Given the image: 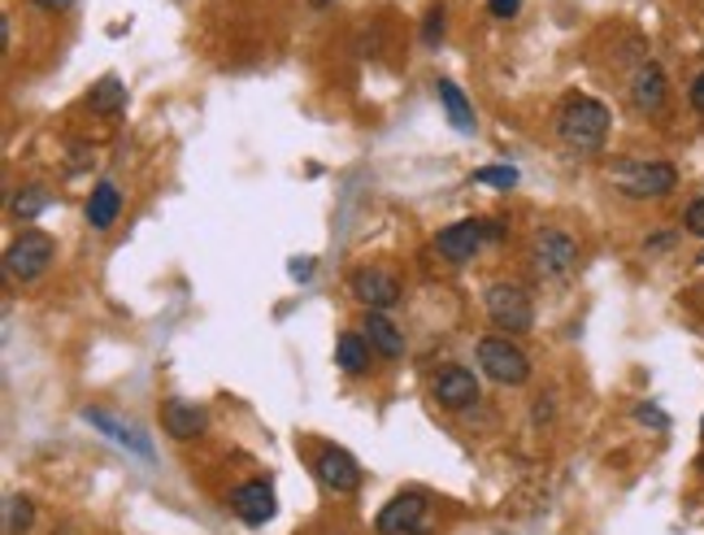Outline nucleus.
Instances as JSON below:
<instances>
[{"label": "nucleus", "instance_id": "nucleus-19", "mask_svg": "<svg viewBox=\"0 0 704 535\" xmlns=\"http://www.w3.org/2000/svg\"><path fill=\"white\" fill-rule=\"evenodd\" d=\"M335 366H340L344 374H365V370H370V344H365V335L344 331L340 344H335Z\"/></svg>", "mask_w": 704, "mask_h": 535}, {"label": "nucleus", "instance_id": "nucleus-11", "mask_svg": "<svg viewBox=\"0 0 704 535\" xmlns=\"http://www.w3.org/2000/svg\"><path fill=\"white\" fill-rule=\"evenodd\" d=\"M84 422L96 427L105 440H114L118 448H127L135 457H144V461H153V445H148V436L131 427V422H123L118 414H109V409H84Z\"/></svg>", "mask_w": 704, "mask_h": 535}, {"label": "nucleus", "instance_id": "nucleus-8", "mask_svg": "<svg viewBox=\"0 0 704 535\" xmlns=\"http://www.w3.org/2000/svg\"><path fill=\"white\" fill-rule=\"evenodd\" d=\"M374 527H379V535L427 532V496H422V492H400V496H392V500L379 509Z\"/></svg>", "mask_w": 704, "mask_h": 535}, {"label": "nucleus", "instance_id": "nucleus-7", "mask_svg": "<svg viewBox=\"0 0 704 535\" xmlns=\"http://www.w3.org/2000/svg\"><path fill=\"white\" fill-rule=\"evenodd\" d=\"M349 292L370 313H383V310H392V305L400 301V279L392 274V270H383V266H361V270H352Z\"/></svg>", "mask_w": 704, "mask_h": 535}, {"label": "nucleus", "instance_id": "nucleus-30", "mask_svg": "<svg viewBox=\"0 0 704 535\" xmlns=\"http://www.w3.org/2000/svg\"><path fill=\"white\" fill-rule=\"evenodd\" d=\"M644 249H648V253H665V249H674V235H653Z\"/></svg>", "mask_w": 704, "mask_h": 535}, {"label": "nucleus", "instance_id": "nucleus-13", "mask_svg": "<svg viewBox=\"0 0 704 535\" xmlns=\"http://www.w3.org/2000/svg\"><path fill=\"white\" fill-rule=\"evenodd\" d=\"M231 509H235V518L239 523H248V527H265L270 518H274V488L270 484H239V488L231 492Z\"/></svg>", "mask_w": 704, "mask_h": 535}, {"label": "nucleus", "instance_id": "nucleus-33", "mask_svg": "<svg viewBox=\"0 0 704 535\" xmlns=\"http://www.w3.org/2000/svg\"><path fill=\"white\" fill-rule=\"evenodd\" d=\"M701 470H704V457H701Z\"/></svg>", "mask_w": 704, "mask_h": 535}, {"label": "nucleus", "instance_id": "nucleus-24", "mask_svg": "<svg viewBox=\"0 0 704 535\" xmlns=\"http://www.w3.org/2000/svg\"><path fill=\"white\" fill-rule=\"evenodd\" d=\"M443 40V9H431L427 13V22H422V45H440Z\"/></svg>", "mask_w": 704, "mask_h": 535}, {"label": "nucleus", "instance_id": "nucleus-18", "mask_svg": "<svg viewBox=\"0 0 704 535\" xmlns=\"http://www.w3.org/2000/svg\"><path fill=\"white\" fill-rule=\"evenodd\" d=\"M436 91H440V105L448 109V123H452V132L475 135V109H470L466 91L457 88L452 79H440V84H436Z\"/></svg>", "mask_w": 704, "mask_h": 535}, {"label": "nucleus", "instance_id": "nucleus-16", "mask_svg": "<svg viewBox=\"0 0 704 535\" xmlns=\"http://www.w3.org/2000/svg\"><path fill=\"white\" fill-rule=\"evenodd\" d=\"M361 335H365V344H370L374 353L392 357V361L404 353V331H400L388 313H365V322H361Z\"/></svg>", "mask_w": 704, "mask_h": 535}, {"label": "nucleus", "instance_id": "nucleus-14", "mask_svg": "<svg viewBox=\"0 0 704 535\" xmlns=\"http://www.w3.org/2000/svg\"><path fill=\"white\" fill-rule=\"evenodd\" d=\"M630 100H635L639 114H661V109H665V100H669V79H665V70H661L657 61H644V66L635 70V79H630Z\"/></svg>", "mask_w": 704, "mask_h": 535}, {"label": "nucleus", "instance_id": "nucleus-28", "mask_svg": "<svg viewBox=\"0 0 704 535\" xmlns=\"http://www.w3.org/2000/svg\"><path fill=\"white\" fill-rule=\"evenodd\" d=\"M635 418H639V422H653V427H669V418L661 414L657 405H639V409H635Z\"/></svg>", "mask_w": 704, "mask_h": 535}, {"label": "nucleus", "instance_id": "nucleus-31", "mask_svg": "<svg viewBox=\"0 0 704 535\" xmlns=\"http://www.w3.org/2000/svg\"><path fill=\"white\" fill-rule=\"evenodd\" d=\"M31 4H40V9H48V13H61V9H70L75 0H31Z\"/></svg>", "mask_w": 704, "mask_h": 535}, {"label": "nucleus", "instance_id": "nucleus-10", "mask_svg": "<svg viewBox=\"0 0 704 535\" xmlns=\"http://www.w3.org/2000/svg\"><path fill=\"white\" fill-rule=\"evenodd\" d=\"M313 470H317V479L335 492V496H349V492L361 488V466H356V457L335 445H326L322 453H317Z\"/></svg>", "mask_w": 704, "mask_h": 535}, {"label": "nucleus", "instance_id": "nucleus-6", "mask_svg": "<svg viewBox=\"0 0 704 535\" xmlns=\"http://www.w3.org/2000/svg\"><path fill=\"white\" fill-rule=\"evenodd\" d=\"M52 257H57V249H52V240H48L45 231H27V235H18V240L9 244V253H4V274L31 283V279H40V274L52 266Z\"/></svg>", "mask_w": 704, "mask_h": 535}, {"label": "nucleus", "instance_id": "nucleus-23", "mask_svg": "<svg viewBox=\"0 0 704 535\" xmlns=\"http://www.w3.org/2000/svg\"><path fill=\"white\" fill-rule=\"evenodd\" d=\"M518 171L514 166H479L475 171V183H487V187H500V192H509V187H518Z\"/></svg>", "mask_w": 704, "mask_h": 535}, {"label": "nucleus", "instance_id": "nucleus-27", "mask_svg": "<svg viewBox=\"0 0 704 535\" xmlns=\"http://www.w3.org/2000/svg\"><path fill=\"white\" fill-rule=\"evenodd\" d=\"M287 274H292L296 283H309V279H313V257H292Z\"/></svg>", "mask_w": 704, "mask_h": 535}, {"label": "nucleus", "instance_id": "nucleus-9", "mask_svg": "<svg viewBox=\"0 0 704 535\" xmlns=\"http://www.w3.org/2000/svg\"><path fill=\"white\" fill-rule=\"evenodd\" d=\"M483 244H487V223H483V218H466V223L443 226L440 240H436V249H440L452 266H466V262H475V253H479Z\"/></svg>", "mask_w": 704, "mask_h": 535}, {"label": "nucleus", "instance_id": "nucleus-5", "mask_svg": "<svg viewBox=\"0 0 704 535\" xmlns=\"http://www.w3.org/2000/svg\"><path fill=\"white\" fill-rule=\"evenodd\" d=\"M483 305H487V318H491L500 331H509V335H522V331H530V322H535L527 288H518V283H491Z\"/></svg>", "mask_w": 704, "mask_h": 535}, {"label": "nucleus", "instance_id": "nucleus-21", "mask_svg": "<svg viewBox=\"0 0 704 535\" xmlns=\"http://www.w3.org/2000/svg\"><path fill=\"white\" fill-rule=\"evenodd\" d=\"M45 210H48V192H45V187H22V192L13 196V218H22V223L40 218Z\"/></svg>", "mask_w": 704, "mask_h": 535}, {"label": "nucleus", "instance_id": "nucleus-12", "mask_svg": "<svg viewBox=\"0 0 704 535\" xmlns=\"http://www.w3.org/2000/svg\"><path fill=\"white\" fill-rule=\"evenodd\" d=\"M431 397H436L443 409H470V405L479 401V379H475L466 366H448V370L436 374Z\"/></svg>", "mask_w": 704, "mask_h": 535}, {"label": "nucleus", "instance_id": "nucleus-2", "mask_svg": "<svg viewBox=\"0 0 704 535\" xmlns=\"http://www.w3.org/2000/svg\"><path fill=\"white\" fill-rule=\"evenodd\" d=\"M609 178L622 196L630 201H661L678 187V171L661 157H622L609 166Z\"/></svg>", "mask_w": 704, "mask_h": 535}, {"label": "nucleus", "instance_id": "nucleus-17", "mask_svg": "<svg viewBox=\"0 0 704 535\" xmlns=\"http://www.w3.org/2000/svg\"><path fill=\"white\" fill-rule=\"evenodd\" d=\"M118 214H123V192H118V183L100 178V183L91 187V196H88V223H91V231H109V226L118 223Z\"/></svg>", "mask_w": 704, "mask_h": 535}, {"label": "nucleus", "instance_id": "nucleus-25", "mask_svg": "<svg viewBox=\"0 0 704 535\" xmlns=\"http://www.w3.org/2000/svg\"><path fill=\"white\" fill-rule=\"evenodd\" d=\"M683 226H687V235H696V240H704V196H701V201H692V205H687V214H683Z\"/></svg>", "mask_w": 704, "mask_h": 535}, {"label": "nucleus", "instance_id": "nucleus-34", "mask_svg": "<svg viewBox=\"0 0 704 535\" xmlns=\"http://www.w3.org/2000/svg\"><path fill=\"white\" fill-rule=\"evenodd\" d=\"M701 436H704V427H701Z\"/></svg>", "mask_w": 704, "mask_h": 535}, {"label": "nucleus", "instance_id": "nucleus-26", "mask_svg": "<svg viewBox=\"0 0 704 535\" xmlns=\"http://www.w3.org/2000/svg\"><path fill=\"white\" fill-rule=\"evenodd\" d=\"M487 9H491V18H500V22H509L518 9H522V0H487Z\"/></svg>", "mask_w": 704, "mask_h": 535}, {"label": "nucleus", "instance_id": "nucleus-29", "mask_svg": "<svg viewBox=\"0 0 704 535\" xmlns=\"http://www.w3.org/2000/svg\"><path fill=\"white\" fill-rule=\"evenodd\" d=\"M687 100H692V109H696V114H704V75H696V79H692Z\"/></svg>", "mask_w": 704, "mask_h": 535}, {"label": "nucleus", "instance_id": "nucleus-22", "mask_svg": "<svg viewBox=\"0 0 704 535\" xmlns=\"http://www.w3.org/2000/svg\"><path fill=\"white\" fill-rule=\"evenodd\" d=\"M31 518H36V509H31L27 496H13V500L4 505V532L9 535H22L27 527H31Z\"/></svg>", "mask_w": 704, "mask_h": 535}, {"label": "nucleus", "instance_id": "nucleus-32", "mask_svg": "<svg viewBox=\"0 0 704 535\" xmlns=\"http://www.w3.org/2000/svg\"><path fill=\"white\" fill-rule=\"evenodd\" d=\"M313 4H331V0H313Z\"/></svg>", "mask_w": 704, "mask_h": 535}, {"label": "nucleus", "instance_id": "nucleus-1", "mask_svg": "<svg viewBox=\"0 0 704 535\" xmlns=\"http://www.w3.org/2000/svg\"><path fill=\"white\" fill-rule=\"evenodd\" d=\"M557 135L574 153H600L609 139V109L591 96H570L557 114Z\"/></svg>", "mask_w": 704, "mask_h": 535}, {"label": "nucleus", "instance_id": "nucleus-4", "mask_svg": "<svg viewBox=\"0 0 704 535\" xmlns=\"http://www.w3.org/2000/svg\"><path fill=\"white\" fill-rule=\"evenodd\" d=\"M479 366L487 379L505 383V388H522L530 379V361L518 344H509V335H487L479 340Z\"/></svg>", "mask_w": 704, "mask_h": 535}, {"label": "nucleus", "instance_id": "nucleus-3", "mask_svg": "<svg viewBox=\"0 0 704 535\" xmlns=\"http://www.w3.org/2000/svg\"><path fill=\"white\" fill-rule=\"evenodd\" d=\"M530 270L539 279H553V283L570 279L574 270H578V240H574L570 231H561V226H544L530 240Z\"/></svg>", "mask_w": 704, "mask_h": 535}, {"label": "nucleus", "instance_id": "nucleus-15", "mask_svg": "<svg viewBox=\"0 0 704 535\" xmlns=\"http://www.w3.org/2000/svg\"><path fill=\"white\" fill-rule=\"evenodd\" d=\"M205 422H209V414L201 409L196 401H166L162 405V427H166V436H175V440H196L201 431H205Z\"/></svg>", "mask_w": 704, "mask_h": 535}, {"label": "nucleus", "instance_id": "nucleus-20", "mask_svg": "<svg viewBox=\"0 0 704 535\" xmlns=\"http://www.w3.org/2000/svg\"><path fill=\"white\" fill-rule=\"evenodd\" d=\"M88 105H91V114H123V109H127V88H123V79H118V75H105V79L88 91Z\"/></svg>", "mask_w": 704, "mask_h": 535}]
</instances>
